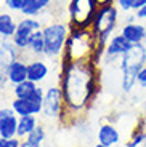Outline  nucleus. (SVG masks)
<instances>
[{
	"label": "nucleus",
	"instance_id": "obj_4",
	"mask_svg": "<svg viewBox=\"0 0 146 147\" xmlns=\"http://www.w3.org/2000/svg\"><path fill=\"white\" fill-rule=\"evenodd\" d=\"M45 40V58L58 59L61 58L64 45L71 32V24L66 21H53L42 27Z\"/></svg>",
	"mask_w": 146,
	"mask_h": 147
},
{
	"label": "nucleus",
	"instance_id": "obj_10",
	"mask_svg": "<svg viewBox=\"0 0 146 147\" xmlns=\"http://www.w3.org/2000/svg\"><path fill=\"white\" fill-rule=\"evenodd\" d=\"M130 48H132V43L125 38L124 35H122V34H114V35H111V38L108 40V43H106V50H104L103 61L119 64L121 56L125 55Z\"/></svg>",
	"mask_w": 146,
	"mask_h": 147
},
{
	"label": "nucleus",
	"instance_id": "obj_11",
	"mask_svg": "<svg viewBox=\"0 0 146 147\" xmlns=\"http://www.w3.org/2000/svg\"><path fill=\"white\" fill-rule=\"evenodd\" d=\"M18 114L13 107L0 109V138H15L18 133Z\"/></svg>",
	"mask_w": 146,
	"mask_h": 147
},
{
	"label": "nucleus",
	"instance_id": "obj_2",
	"mask_svg": "<svg viewBox=\"0 0 146 147\" xmlns=\"http://www.w3.org/2000/svg\"><path fill=\"white\" fill-rule=\"evenodd\" d=\"M98 47V38L90 29H72L71 27L68 42L64 45L59 61H84L93 59Z\"/></svg>",
	"mask_w": 146,
	"mask_h": 147
},
{
	"label": "nucleus",
	"instance_id": "obj_6",
	"mask_svg": "<svg viewBox=\"0 0 146 147\" xmlns=\"http://www.w3.org/2000/svg\"><path fill=\"white\" fill-rule=\"evenodd\" d=\"M100 5L96 0H69L68 16L72 29H90Z\"/></svg>",
	"mask_w": 146,
	"mask_h": 147
},
{
	"label": "nucleus",
	"instance_id": "obj_28",
	"mask_svg": "<svg viewBox=\"0 0 146 147\" xmlns=\"http://www.w3.org/2000/svg\"><path fill=\"white\" fill-rule=\"evenodd\" d=\"M7 83H10V82H8V77H7V69H2V67H0V90L5 88Z\"/></svg>",
	"mask_w": 146,
	"mask_h": 147
},
{
	"label": "nucleus",
	"instance_id": "obj_14",
	"mask_svg": "<svg viewBox=\"0 0 146 147\" xmlns=\"http://www.w3.org/2000/svg\"><path fill=\"white\" fill-rule=\"evenodd\" d=\"M50 74V67L40 58H32L27 61V80L34 82V83H42Z\"/></svg>",
	"mask_w": 146,
	"mask_h": 147
},
{
	"label": "nucleus",
	"instance_id": "obj_32",
	"mask_svg": "<svg viewBox=\"0 0 146 147\" xmlns=\"http://www.w3.org/2000/svg\"><path fill=\"white\" fill-rule=\"evenodd\" d=\"M143 118H145V121H146V110H145V114H143Z\"/></svg>",
	"mask_w": 146,
	"mask_h": 147
},
{
	"label": "nucleus",
	"instance_id": "obj_9",
	"mask_svg": "<svg viewBox=\"0 0 146 147\" xmlns=\"http://www.w3.org/2000/svg\"><path fill=\"white\" fill-rule=\"evenodd\" d=\"M44 96H45V90L39 86L35 94L29 99L15 98L11 101V107L18 114V117H21V115H40L42 109H44Z\"/></svg>",
	"mask_w": 146,
	"mask_h": 147
},
{
	"label": "nucleus",
	"instance_id": "obj_22",
	"mask_svg": "<svg viewBox=\"0 0 146 147\" xmlns=\"http://www.w3.org/2000/svg\"><path fill=\"white\" fill-rule=\"evenodd\" d=\"M39 90V85L34 83L31 80H24L21 83L15 85L13 86V93H15V98H23V99H29L35 94V91Z\"/></svg>",
	"mask_w": 146,
	"mask_h": 147
},
{
	"label": "nucleus",
	"instance_id": "obj_30",
	"mask_svg": "<svg viewBox=\"0 0 146 147\" xmlns=\"http://www.w3.org/2000/svg\"><path fill=\"white\" fill-rule=\"evenodd\" d=\"M98 2V5L101 7V5H109V3H114L116 0H96Z\"/></svg>",
	"mask_w": 146,
	"mask_h": 147
},
{
	"label": "nucleus",
	"instance_id": "obj_8",
	"mask_svg": "<svg viewBox=\"0 0 146 147\" xmlns=\"http://www.w3.org/2000/svg\"><path fill=\"white\" fill-rule=\"evenodd\" d=\"M63 112H64V99H63V91L59 88V85H51L45 90L44 96V109L42 114L45 118H61Z\"/></svg>",
	"mask_w": 146,
	"mask_h": 147
},
{
	"label": "nucleus",
	"instance_id": "obj_31",
	"mask_svg": "<svg viewBox=\"0 0 146 147\" xmlns=\"http://www.w3.org/2000/svg\"><path fill=\"white\" fill-rule=\"evenodd\" d=\"M95 147H108V146H104V144H100V142H98V144H96Z\"/></svg>",
	"mask_w": 146,
	"mask_h": 147
},
{
	"label": "nucleus",
	"instance_id": "obj_13",
	"mask_svg": "<svg viewBox=\"0 0 146 147\" xmlns=\"http://www.w3.org/2000/svg\"><path fill=\"white\" fill-rule=\"evenodd\" d=\"M18 58H21V51L16 48L13 40L8 38V37L0 35V67L2 69H7Z\"/></svg>",
	"mask_w": 146,
	"mask_h": 147
},
{
	"label": "nucleus",
	"instance_id": "obj_27",
	"mask_svg": "<svg viewBox=\"0 0 146 147\" xmlns=\"http://www.w3.org/2000/svg\"><path fill=\"white\" fill-rule=\"evenodd\" d=\"M138 85H140V88L146 90V64L143 66V69L138 74Z\"/></svg>",
	"mask_w": 146,
	"mask_h": 147
},
{
	"label": "nucleus",
	"instance_id": "obj_12",
	"mask_svg": "<svg viewBox=\"0 0 146 147\" xmlns=\"http://www.w3.org/2000/svg\"><path fill=\"white\" fill-rule=\"evenodd\" d=\"M119 34H122L132 45L143 43V42L146 40V24H143L138 19L128 21L121 27V32Z\"/></svg>",
	"mask_w": 146,
	"mask_h": 147
},
{
	"label": "nucleus",
	"instance_id": "obj_5",
	"mask_svg": "<svg viewBox=\"0 0 146 147\" xmlns=\"http://www.w3.org/2000/svg\"><path fill=\"white\" fill-rule=\"evenodd\" d=\"M119 8L116 7V3L109 5H101L96 11L95 18L91 21L90 30L95 34V37L101 42H106L111 38L114 29L117 27V21H119Z\"/></svg>",
	"mask_w": 146,
	"mask_h": 147
},
{
	"label": "nucleus",
	"instance_id": "obj_21",
	"mask_svg": "<svg viewBox=\"0 0 146 147\" xmlns=\"http://www.w3.org/2000/svg\"><path fill=\"white\" fill-rule=\"evenodd\" d=\"M37 125H39L37 115H21L18 118V133H16V136L19 139H23L27 134H31L37 128Z\"/></svg>",
	"mask_w": 146,
	"mask_h": 147
},
{
	"label": "nucleus",
	"instance_id": "obj_29",
	"mask_svg": "<svg viewBox=\"0 0 146 147\" xmlns=\"http://www.w3.org/2000/svg\"><path fill=\"white\" fill-rule=\"evenodd\" d=\"M135 18L138 19V21H143V19H146V5H145V7H141L138 11H135Z\"/></svg>",
	"mask_w": 146,
	"mask_h": 147
},
{
	"label": "nucleus",
	"instance_id": "obj_26",
	"mask_svg": "<svg viewBox=\"0 0 146 147\" xmlns=\"http://www.w3.org/2000/svg\"><path fill=\"white\" fill-rule=\"evenodd\" d=\"M0 147H21V139L15 138H0Z\"/></svg>",
	"mask_w": 146,
	"mask_h": 147
},
{
	"label": "nucleus",
	"instance_id": "obj_23",
	"mask_svg": "<svg viewBox=\"0 0 146 147\" xmlns=\"http://www.w3.org/2000/svg\"><path fill=\"white\" fill-rule=\"evenodd\" d=\"M27 51H29L31 55L34 56V58L45 56V40H44V32H42V29L37 30V32L32 35Z\"/></svg>",
	"mask_w": 146,
	"mask_h": 147
},
{
	"label": "nucleus",
	"instance_id": "obj_15",
	"mask_svg": "<svg viewBox=\"0 0 146 147\" xmlns=\"http://www.w3.org/2000/svg\"><path fill=\"white\" fill-rule=\"evenodd\" d=\"M96 138H98L100 144H104V146H108V147H114L121 142V133H119L117 126L113 125V123H109V121L100 125Z\"/></svg>",
	"mask_w": 146,
	"mask_h": 147
},
{
	"label": "nucleus",
	"instance_id": "obj_3",
	"mask_svg": "<svg viewBox=\"0 0 146 147\" xmlns=\"http://www.w3.org/2000/svg\"><path fill=\"white\" fill-rule=\"evenodd\" d=\"M146 64V47L143 43L132 45L125 55L119 59V69H121V90L124 93H130L138 85V74Z\"/></svg>",
	"mask_w": 146,
	"mask_h": 147
},
{
	"label": "nucleus",
	"instance_id": "obj_17",
	"mask_svg": "<svg viewBox=\"0 0 146 147\" xmlns=\"http://www.w3.org/2000/svg\"><path fill=\"white\" fill-rule=\"evenodd\" d=\"M125 147H146V121L143 117H140V120L136 121Z\"/></svg>",
	"mask_w": 146,
	"mask_h": 147
},
{
	"label": "nucleus",
	"instance_id": "obj_18",
	"mask_svg": "<svg viewBox=\"0 0 146 147\" xmlns=\"http://www.w3.org/2000/svg\"><path fill=\"white\" fill-rule=\"evenodd\" d=\"M16 27H18V21L15 15L11 11H0V35L11 38L16 32Z\"/></svg>",
	"mask_w": 146,
	"mask_h": 147
},
{
	"label": "nucleus",
	"instance_id": "obj_1",
	"mask_svg": "<svg viewBox=\"0 0 146 147\" xmlns=\"http://www.w3.org/2000/svg\"><path fill=\"white\" fill-rule=\"evenodd\" d=\"M58 85L63 91L64 112L59 121L72 125L76 117L88 110L101 91V69L93 59L59 61Z\"/></svg>",
	"mask_w": 146,
	"mask_h": 147
},
{
	"label": "nucleus",
	"instance_id": "obj_24",
	"mask_svg": "<svg viewBox=\"0 0 146 147\" xmlns=\"http://www.w3.org/2000/svg\"><path fill=\"white\" fill-rule=\"evenodd\" d=\"M116 3V7L119 8V11H122V13H135V11H138L141 7H145L146 5V0H116L114 2Z\"/></svg>",
	"mask_w": 146,
	"mask_h": 147
},
{
	"label": "nucleus",
	"instance_id": "obj_7",
	"mask_svg": "<svg viewBox=\"0 0 146 147\" xmlns=\"http://www.w3.org/2000/svg\"><path fill=\"white\" fill-rule=\"evenodd\" d=\"M42 26H44V24H42L39 19L31 18V16H23L18 21V27H16L15 35L11 37V40H13V43L16 45V48H18L21 53L27 51L32 35L37 30H40Z\"/></svg>",
	"mask_w": 146,
	"mask_h": 147
},
{
	"label": "nucleus",
	"instance_id": "obj_16",
	"mask_svg": "<svg viewBox=\"0 0 146 147\" xmlns=\"http://www.w3.org/2000/svg\"><path fill=\"white\" fill-rule=\"evenodd\" d=\"M7 77L13 86L27 80V61H24L23 58H18L16 61H13L7 67Z\"/></svg>",
	"mask_w": 146,
	"mask_h": 147
},
{
	"label": "nucleus",
	"instance_id": "obj_25",
	"mask_svg": "<svg viewBox=\"0 0 146 147\" xmlns=\"http://www.w3.org/2000/svg\"><path fill=\"white\" fill-rule=\"evenodd\" d=\"M26 3H27V0H3L5 8L11 13H19Z\"/></svg>",
	"mask_w": 146,
	"mask_h": 147
},
{
	"label": "nucleus",
	"instance_id": "obj_19",
	"mask_svg": "<svg viewBox=\"0 0 146 147\" xmlns=\"http://www.w3.org/2000/svg\"><path fill=\"white\" fill-rule=\"evenodd\" d=\"M51 2H53V0H27V3L23 7V10L19 11V15L37 18V16H40L42 13L50 7Z\"/></svg>",
	"mask_w": 146,
	"mask_h": 147
},
{
	"label": "nucleus",
	"instance_id": "obj_20",
	"mask_svg": "<svg viewBox=\"0 0 146 147\" xmlns=\"http://www.w3.org/2000/svg\"><path fill=\"white\" fill-rule=\"evenodd\" d=\"M45 138H47V131H45L44 125H37V128L34 129L31 134H27L26 138L21 139V147H42Z\"/></svg>",
	"mask_w": 146,
	"mask_h": 147
}]
</instances>
